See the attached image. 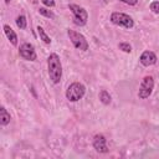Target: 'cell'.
I'll use <instances>...</instances> for the list:
<instances>
[{
    "label": "cell",
    "instance_id": "6da1fadb",
    "mask_svg": "<svg viewBox=\"0 0 159 159\" xmlns=\"http://www.w3.org/2000/svg\"><path fill=\"white\" fill-rule=\"evenodd\" d=\"M47 71H48V77L52 81V83L57 84L61 82L62 78V63L60 60V56L55 52L50 53L47 57Z\"/></svg>",
    "mask_w": 159,
    "mask_h": 159
},
{
    "label": "cell",
    "instance_id": "7a4b0ae2",
    "mask_svg": "<svg viewBox=\"0 0 159 159\" xmlns=\"http://www.w3.org/2000/svg\"><path fill=\"white\" fill-rule=\"evenodd\" d=\"M65 94H66V98L70 102H77V101L82 99L84 97V94H86V87L81 82H72L67 87Z\"/></svg>",
    "mask_w": 159,
    "mask_h": 159
},
{
    "label": "cell",
    "instance_id": "3957f363",
    "mask_svg": "<svg viewBox=\"0 0 159 159\" xmlns=\"http://www.w3.org/2000/svg\"><path fill=\"white\" fill-rule=\"evenodd\" d=\"M109 21L119 27H124V29H133L134 26V20L132 19V16H129L128 14H124V12H118V11H114L109 16Z\"/></svg>",
    "mask_w": 159,
    "mask_h": 159
},
{
    "label": "cell",
    "instance_id": "277c9868",
    "mask_svg": "<svg viewBox=\"0 0 159 159\" xmlns=\"http://www.w3.org/2000/svg\"><path fill=\"white\" fill-rule=\"evenodd\" d=\"M68 9L73 14V22L77 26H84L88 20V12L84 7L77 5V4H70Z\"/></svg>",
    "mask_w": 159,
    "mask_h": 159
},
{
    "label": "cell",
    "instance_id": "5b68a950",
    "mask_svg": "<svg viewBox=\"0 0 159 159\" xmlns=\"http://www.w3.org/2000/svg\"><path fill=\"white\" fill-rule=\"evenodd\" d=\"M154 89V78L153 76H144L140 84H139V89H138V97L140 99H147L152 92Z\"/></svg>",
    "mask_w": 159,
    "mask_h": 159
},
{
    "label": "cell",
    "instance_id": "8992f818",
    "mask_svg": "<svg viewBox=\"0 0 159 159\" xmlns=\"http://www.w3.org/2000/svg\"><path fill=\"white\" fill-rule=\"evenodd\" d=\"M67 36H68V39L71 40L72 45H73L77 50H81V51H87V50H88V42H87L86 37H84L82 34H80V32H77V31H75V30L68 29V30H67Z\"/></svg>",
    "mask_w": 159,
    "mask_h": 159
},
{
    "label": "cell",
    "instance_id": "52a82bcc",
    "mask_svg": "<svg viewBox=\"0 0 159 159\" xmlns=\"http://www.w3.org/2000/svg\"><path fill=\"white\" fill-rule=\"evenodd\" d=\"M19 55H20V57H22L26 61H35L36 57H37L36 51H35V47L30 42H24L22 45H20V47H19Z\"/></svg>",
    "mask_w": 159,
    "mask_h": 159
},
{
    "label": "cell",
    "instance_id": "ba28073f",
    "mask_svg": "<svg viewBox=\"0 0 159 159\" xmlns=\"http://www.w3.org/2000/svg\"><path fill=\"white\" fill-rule=\"evenodd\" d=\"M92 145L96 149V152H98V153H108L109 152V149L107 147V139L103 134H96L93 137Z\"/></svg>",
    "mask_w": 159,
    "mask_h": 159
},
{
    "label": "cell",
    "instance_id": "9c48e42d",
    "mask_svg": "<svg viewBox=\"0 0 159 159\" xmlns=\"http://www.w3.org/2000/svg\"><path fill=\"white\" fill-rule=\"evenodd\" d=\"M157 61H158L157 55H155L153 51H149V50L144 51V52L140 55V57H139V62H140L143 66H145V67H149V66L155 65Z\"/></svg>",
    "mask_w": 159,
    "mask_h": 159
},
{
    "label": "cell",
    "instance_id": "30bf717a",
    "mask_svg": "<svg viewBox=\"0 0 159 159\" xmlns=\"http://www.w3.org/2000/svg\"><path fill=\"white\" fill-rule=\"evenodd\" d=\"M2 30H4V32H5V35H6V37H7V40L10 41V43L12 45V46H17V35L15 34V31L10 27V25H4L2 26Z\"/></svg>",
    "mask_w": 159,
    "mask_h": 159
},
{
    "label": "cell",
    "instance_id": "8fae6325",
    "mask_svg": "<svg viewBox=\"0 0 159 159\" xmlns=\"http://www.w3.org/2000/svg\"><path fill=\"white\" fill-rule=\"evenodd\" d=\"M10 119H11L10 113L6 111L5 107H1L0 108V124L2 127H5V125H7L10 123Z\"/></svg>",
    "mask_w": 159,
    "mask_h": 159
},
{
    "label": "cell",
    "instance_id": "7c38bea8",
    "mask_svg": "<svg viewBox=\"0 0 159 159\" xmlns=\"http://www.w3.org/2000/svg\"><path fill=\"white\" fill-rule=\"evenodd\" d=\"M98 98H99V101H101L104 106H108V104L112 102V97H111V94H109L106 89H102V91L99 92Z\"/></svg>",
    "mask_w": 159,
    "mask_h": 159
},
{
    "label": "cell",
    "instance_id": "4fadbf2b",
    "mask_svg": "<svg viewBox=\"0 0 159 159\" xmlns=\"http://www.w3.org/2000/svg\"><path fill=\"white\" fill-rule=\"evenodd\" d=\"M36 30H37V34H39V36H40V40H42L46 45H50V43H51V39H50V36L45 32V30H43L41 26H37Z\"/></svg>",
    "mask_w": 159,
    "mask_h": 159
},
{
    "label": "cell",
    "instance_id": "5bb4252c",
    "mask_svg": "<svg viewBox=\"0 0 159 159\" xmlns=\"http://www.w3.org/2000/svg\"><path fill=\"white\" fill-rule=\"evenodd\" d=\"M15 22H16V26H17L19 29H21V30H25L26 26H27V20H26L25 15H19V16L16 17Z\"/></svg>",
    "mask_w": 159,
    "mask_h": 159
},
{
    "label": "cell",
    "instance_id": "9a60e30c",
    "mask_svg": "<svg viewBox=\"0 0 159 159\" xmlns=\"http://www.w3.org/2000/svg\"><path fill=\"white\" fill-rule=\"evenodd\" d=\"M39 14L42 15V16H45V17H47V19H55V14L51 10L46 9V7H40L39 9Z\"/></svg>",
    "mask_w": 159,
    "mask_h": 159
},
{
    "label": "cell",
    "instance_id": "2e32d148",
    "mask_svg": "<svg viewBox=\"0 0 159 159\" xmlns=\"http://www.w3.org/2000/svg\"><path fill=\"white\" fill-rule=\"evenodd\" d=\"M118 48L122 50L125 53H130L132 52V46L129 45V42H119L118 43Z\"/></svg>",
    "mask_w": 159,
    "mask_h": 159
},
{
    "label": "cell",
    "instance_id": "e0dca14e",
    "mask_svg": "<svg viewBox=\"0 0 159 159\" xmlns=\"http://www.w3.org/2000/svg\"><path fill=\"white\" fill-rule=\"evenodd\" d=\"M149 9L154 12V14H158L159 15V1H152L149 4Z\"/></svg>",
    "mask_w": 159,
    "mask_h": 159
},
{
    "label": "cell",
    "instance_id": "ac0fdd59",
    "mask_svg": "<svg viewBox=\"0 0 159 159\" xmlns=\"http://www.w3.org/2000/svg\"><path fill=\"white\" fill-rule=\"evenodd\" d=\"M41 2L46 7H53L55 6V0H41Z\"/></svg>",
    "mask_w": 159,
    "mask_h": 159
},
{
    "label": "cell",
    "instance_id": "d6986e66",
    "mask_svg": "<svg viewBox=\"0 0 159 159\" xmlns=\"http://www.w3.org/2000/svg\"><path fill=\"white\" fill-rule=\"evenodd\" d=\"M119 1H122V2H124L127 5H130V6H134V5L138 4V0H119Z\"/></svg>",
    "mask_w": 159,
    "mask_h": 159
},
{
    "label": "cell",
    "instance_id": "ffe728a7",
    "mask_svg": "<svg viewBox=\"0 0 159 159\" xmlns=\"http://www.w3.org/2000/svg\"><path fill=\"white\" fill-rule=\"evenodd\" d=\"M10 1H11V0H5V2H6V4H9Z\"/></svg>",
    "mask_w": 159,
    "mask_h": 159
}]
</instances>
